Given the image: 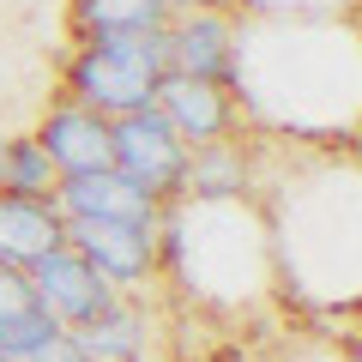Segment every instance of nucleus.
<instances>
[{"instance_id":"dca6fc26","label":"nucleus","mask_w":362,"mask_h":362,"mask_svg":"<svg viewBox=\"0 0 362 362\" xmlns=\"http://www.w3.org/2000/svg\"><path fill=\"white\" fill-rule=\"evenodd\" d=\"M18 362H85V350H78L73 332H54L49 344H37L30 356H18Z\"/></svg>"},{"instance_id":"f3484780","label":"nucleus","mask_w":362,"mask_h":362,"mask_svg":"<svg viewBox=\"0 0 362 362\" xmlns=\"http://www.w3.org/2000/svg\"><path fill=\"white\" fill-rule=\"evenodd\" d=\"M181 6H199V0H169V13H181Z\"/></svg>"},{"instance_id":"ddd939ff","label":"nucleus","mask_w":362,"mask_h":362,"mask_svg":"<svg viewBox=\"0 0 362 362\" xmlns=\"http://www.w3.org/2000/svg\"><path fill=\"white\" fill-rule=\"evenodd\" d=\"M54 187H61V175H54V163L42 157V145L30 139H6L0 145V194H30V199H54Z\"/></svg>"},{"instance_id":"4468645a","label":"nucleus","mask_w":362,"mask_h":362,"mask_svg":"<svg viewBox=\"0 0 362 362\" xmlns=\"http://www.w3.org/2000/svg\"><path fill=\"white\" fill-rule=\"evenodd\" d=\"M54 332H61V326H54L42 308L6 314V320H0V362H18V356H30V350H37V344H49Z\"/></svg>"},{"instance_id":"f257e3e1","label":"nucleus","mask_w":362,"mask_h":362,"mask_svg":"<svg viewBox=\"0 0 362 362\" xmlns=\"http://www.w3.org/2000/svg\"><path fill=\"white\" fill-rule=\"evenodd\" d=\"M163 73H169L163 66V30L73 42V54H66V103L115 121V115H133V109H151Z\"/></svg>"},{"instance_id":"7ed1b4c3","label":"nucleus","mask_w":362,"mask_h":362,"mask_svg":"<svg viewBox=\"0 0 362 362\" xmlns=\"http://www.w3.org/2000/svg\"><path fill=\"white\" fill-rule=\"evenodd\" d=\"M235 18L230 0H199V6H181L163 25V66L187 78H218L230 85V61H235Z\"/></svg>"},{"instance_id":"1a4fd4ad","label":"nucleus","mask_w":362,"mask_h":362,"mask_svg":"<svg viewBox=\"0 0 362 362\" xmlns=\"http://www.w3.org/2000/svg\"><path fill=\"white\" fill-rule=\"evenodd\" d=\"M66 242V218L54 199H30V194H0V259L6 266H37L49 247Z\"/></svg>"},{"instance_id":"0eeeda50","label":"nucleus","mask_w":362,"mask_h":362,"mask_svg":"<svg viewBox=\"0 0 362 362\" xmlns=\"http://www.w3.org/2000/svg\"><path fill=\"white\" fill-rule=\"evenodd\" d=\"M54 206H61V218H103V223H133V230H157V218H163V206L151 194H139L133 181H121L115 169L61 175Z\"/></svg>"},{"instance_id":"f8f14e48","label":"nucleus","mask_w":362,"mask_h":362,"mask_svg":"<svg viewBox=\"0 0 362 362\" xmlns=\"http://www.w3.org/2000/svg\"><path fill=\"white\" fill-rule=\"evenodd\" d=\"M66 25H73V42L139 37L169 25V0H66Z\"/></svg>"},{"instance_id":"423d86ee","label":"nucleus","mask_w":362,"mask_h":362,"mask_svg":"<svg viewBox=\"0 0 362 362\" xmlns=\"http://www.w3.org/2000/svg\"><path fill=\"white\" fill-rule=\"evenodd\" d=\"M151 109L169 121V133H175L187 151H194V145H211V139H235V97H230V85H218V78L163 73Z\"/></svg>"},{"instance_id":"9b49d317","label":"nucleus","mask_w":362,"mask_h":362,"mask_svg":"<svg viewBox=\"0 0 362 362\" xmlns=\"http://www.w3.org/2000/svg\"><path fill=\"white\" fill-rule=\"evenodd\" d=\"M254 181V157L242 151V139H211L194 145L181 163V199H242Z\"/></svg>"},{"instance_id":"9d476101","label":"nucleus","mask_w":362,"mask_h":362,"mask_svg":"<svg viewBox=\"0 0 362 362\" xmlns=\"http://www.w3.org/2000/svg\"><path fill=\"white\" fill-rule=\"evenodd\" d=\"M151 332H157L151 314H145L133 296H115L103 314H90L73 338H78V350H85V362H145Z\"/></svg>"},{"instance_id":"20e7f679","label":"nucleus","mask_w":362,"mask_h":362,"mask_svg":"<svg viewBox=\"0 0 362 362\" xmlns=\"http://www.w3.org/2000/svg\"><path fill=\"white\" fill-rule=\"evenodd\" d=\"M66 247L85 254L115 296H139L157 278V230L103 223V218H66Z\"/></svg>"},{"instance_id":"f03ea898","label":"nucleus","mask_w":362,"mask_h":362,"mask_svg":"<svg viewBox=\"0 0 362 362\" xmlns=\"http://www.w3.org/2000/svg\"><path fill=\"white\" fill-rule=\"evenodd\" d=\"M181 163H187V145L169 133L157 109H133L109 121V169L133 181L139 194H151L157 206L181 199Z\"/></svg>"},{"instance_id":"39448f33","label":"nucleus","mask_w":362,"mask_h":362,"mask_svg":"<svg viewBox=\"0 0 362 362\" xmlns=\"http://www.w3.org/2000/svg\"><path fill=\"white\" fill-rule=\"evenodd\" d=\"M25 284H30V302H37L61 332H78L90 314H103L109 302H115V290L97 278V266H90L85 254H73L66 242L49 247L37 266H25Z\"/></svg>"},{"instance_id":"2eb2a0df","label":"nucleus","mask_w":362,"mask_h":362,"mask_svg":"<svg viewBox=\"0 0 362 362\" xmlns=\"http://www.w3.org/2000/svg\"><path fill=\"white\" fill-rule=\"evenodd\" d=\"M25 308H37V302H30V284H25V272L0 259V320H6V314H25Z\"/></svg>"},{"instance_id":"6e6552de","label":"nucleus","mask_w":362,"mask_h":362,"mask_svg":"<svg viewBox=\"0 0 362 362\" xmlns=\"http://www.w3.org/2000/svg\"><path fill=\"white\" fill-rule=\"evenodd\" d=\"M42 145V157L54 163V175H90V169H109V121L90 115L78 103H54L42 115V127L30 133Z\"/></svg>"}]
</instances>
